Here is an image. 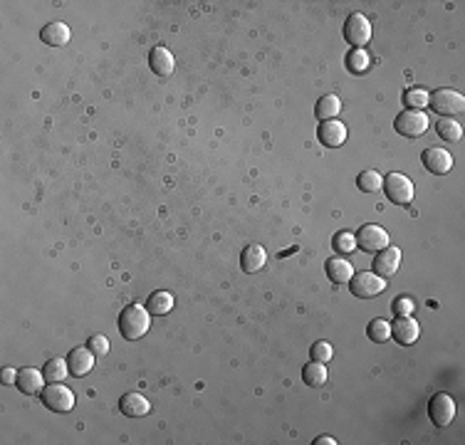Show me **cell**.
Instances as JSON below:
<instances>
[{
  "mask_svg": "<svg viewBox=\"0 0 465 445\" xmlns=\"http://www.w3.org/2000/svg\"><path fill=\"white\" fill-rule=\"evenodd\" d=\"M151 327V312L142 304H127L119 314V332L127 342H137Z\"/></svg>",
  "mask_w": 465,
  "mask_h": 445,
  "instance_id": "cell-1",
  "label": "cell"
},
{
  "mask_svg": "<svg viewBox=\"0 0 465 445\" xmlns=\"http://www.w3.org/2000/svg\"><path fill=\"white\" fill-rule=\"evenodd\" d=\"M428 107L433 109L436 114H441V117H456V114H461L465 109V97L461 92H456V89H436L433 94H428Z\"/></svg>",
  "mask_w": 465,
  "mask_h": 445,
  "instance_id": "cell-2",
  "label": "cell"
},
{
  "mask_svg": "<svg viewBox=\"0 0 465 445\" xmlns=\"http://www.w3.org/2000/svg\"><path fill=\"white\" fill-rule=\"evenodd\" d=\"M384 193H386V198L391 203H396V206H408V203H413V196H416V191H413V181L408 176H403V173H389L386 178H384L381 183Z\"/></svg>",
  "mask_w": 465,
  "mask_h": 445,
  "instance_id": "cell-3",
  "label": "cell"
},
{
  "mask_svg": "<svg viewBox=\"0 0 465 445\" xmlns=\"http://www.w3.org/2000/svg\"><path fill=\"white\" fill-rule=\"evenodd\" d=\"M428 124H431V119H428L426 112H418V109H403V112L396 117V122H394V129L406 139H418L428 132Z\"/></svg>",
  "mask_w": 465,
  "mask_h": 445,
  "instance_id": "cell-4",
  "label": "cell"
},
{
  "mask_svg": "<svg viewBox=\"0 0 465 445\" xmlns=\"http://www.w3.org/2000/svg\"><path fill=\"white\" fill-rule=\"evenodd\" d=\"M344 40L354 45V50H364V45L372 42V23L367 15L352 13L344 23Z\"/></svg>",
  "mask_w": 465,
  "mask_h": 445,
  "instance_id": "cell-5",
  "label": "cell"
},
{
  "mask_svg": "<svg viewBox=\"0 0 465 445\" xmlns=\"http://www.w3.org/2000/svg\"><path fill=\"white\" fill-rule=\"evenodd\" d=\"M40 396H42L45 406L54 413H69L74 408V393L64 383H47Z\"/></svg>",
  "mask_w": 465,
  "mask_h": 445,
  "instance_id": "cell-6",
  "label": "cell"
},
{
  "mask_svg": "<svg viewBox=\"0 0 465 445\" xmlns=\"http://www.w3.org/2000/svg\"><path fill=\"white\" fill-rule=\"evenodd\" d=\"M349 287H352V294L359 299H372V297H379V294L386 289V282H384V277H379V274L374 272H359L354 274L352 279H349Z\"/></svg>",
  "mask_w": 465,
  "mask_h": 445,
  "instance_id": "cell-7",
  "label": "cell"
},
{
  "mask_svg": "<svg viewBox=\"0 0 465 445\" xmlns=\"http://www.w3.org/2000/svg\"><path fill=\"white\" fill-rule=\"evenodd\" d=\"M428 416H431V423L438 428H448L456 418V401L448 393H436L428 403Z\"/></svg>",
  "mask_w": 465,
  "mask_h": 445,
  "instance_id": "cell-8",
  "label": "cell"
},
{
  "mask_svg": "<svg viewBox=\"0 0 465 445\" xmlns=\"http://www.w3.org/2000/svg\"><path fill=\"white\" fill-rule=\"evenodd\" d=\"M357 238V248L364 250V253H379V250L389 248V233L381 228V225H362L359 233L354 235Z\"/></svg>",
  "mask_w": 465,
  "mask_h": 445,
  "instance_id": "cell-9",
  "label": "cell"
},
{
  "mask_svg": "<svg viewBox=\"0 0 465 445\" xmlns=\"http://www.w3.org/2000/svg\"><path fill=\"white\" fill-rule=\"evenodd\" d=\"M398 265H401V250L389 245V248L379 250L377 258H374V274L379 277H394L398 272Z\"/></svg>",
  "mask_w": 465,
  "mask_h": 445,
  "instance_id": "cell-10",
  "label": "cell"
},
{
  "mask_svg": "<svg viewBox=\"0 0 465 445\" xmlns=\"http://www.w3.org/2000/svg\"><path fill=\"white\" fill-rule=\"evenodd\" d=\"M391 337L396 344H401V347H411V344L418 342V337H421V327H418L416 319L408 314V317H398L396 322H391Z\"/></svg>",
  "mask_w": 465,
  "mask_h": 445,
  "instance_id": "cell-11",
  "label": "cell"
},
{
  "mask_svg": "<svg viewBox=\"0 0 465 445\" xmlns=\"http://www.w3.org/2000/svg\"><path fill=\"white\" fill-rule=\"evenodd\" d=\"M347 137H349L347 127H344L339 119H329V122H322V124H319V129H317L319 144H322V146H327V149L342 146V144L347 141Z\"/></svg>",
  "mask_w": 465,
  "mask_h": 445,
  "instance_id": "cell-12",
  "label": "cell"
},
{
  "mask_svg": "<svg viewBox=\"0 0 465 445\" xmlns=\"http://www.w3.org/2000/svg\"><path fill=\"white\" fill-rule=\"evenodd\" d=\"M421 161H423V166L431 173H436V176H446L453 168V156L446 149H438V146L426 149V151L421 154Z\"/></svg>",
  "mask_w": 465,
  "mask_h": 445,
  "instance_id": "cell-13",
  "label": "cell"
},
{
  "mask_svg": "<svg viewBox=\"0 0 465 445\" xmlns=\"http://www.w3.org/2000/svg\"><path fill=\"white\" fill-rule=\"evenodd\" d=\"M94 362H97V357H94V352L89 347H77L69 352L67 357V364H69V374L72 376H87L89 371L94 369Z\"/></svg>",
  "mask_w": 465,
  "mask_h": 445,
  "instance_id": "cell-14",
  "label": "cell"
},
{
  "mask_svg": "<svg viewBox=\"0 0 465 445\" xmlns=\"http://www.w3.org/2000/svg\"><path fill=\"white\" fill-rule=\"evenodd\" d=\"M15 386L25 393V396H38V393L45 391L47 381H45V374L38 371V369H20L18 371V383Z\"/></svg>",
  "mask_w": 465,
  "mask_h": 445,
  "instance_id": "cell-15",
  "label": "cell"
},
{
  "mask_svg": "<svg viewBox=\"0 0 465 445\" xmlns=\"http://www.w3.org/2000/svg\"><path fill=\"white\" fill-rule=\"evenodd\" d=\"M119 411L127 418H142L151 413V401L142 396V393H124L122 401H119Z\"/></svg>",
  "mask_w": 465,
  "mask_h": 445,
  "instance_id": "cell-16",
  "label": "cell"
},
{
  "mask_svg": "<svg viewBox=\"0 0 465 445\" xmlns=\"http://www.w3.org/2000/svg\"><path fill=\"white\" fill-rule=\"evenodd\" d=\"M265 262H268V253H265V248L258 243L248 245V248L243 250V255H240V267L248 274L260 272V270L265 267Z\"/></svg>",
  "mask_w": 465,
  "mask_h": 445,
  "instance_id": "cell-17",
  "label": "cell"
},
{
  "mask_svg": "<svg viewBox=\"0 0 465 445\" xmlns=\"http://www.w3.org/2000/svg\"><path fill=\"white\" fill-rule=\"evenodd\" d=\"M69 37H72V30L64 23H50L40 30V40L50 47H62V45L69 42Z\"/></svg>",
  "mask_w": 465,
  "mask_h": 445,
  "instance_id": "cell-18",
  "label": "cell"
},
{
  "mask_svg": "<svg viewBox=\"0 0 465 445\" xmlns=\"http://www.w3.org/2000/svg\"><path fill=\"white\" fill-rule=\"evenodd\" d=\"M324 272H327V277L332 279L334 284H344L354 277L352 262L344 258H329L327 262H324Z\"/></svg>",
  "mask_w": 465,
  "mask_h": 445,
  "instance_id": "cell-19",
  "label": "cell"
},
{
  "mask_svg": "<svg viewBox=\"0 0 465 445\" xmlns=\"http://www.w3.org/2000/svg\"><path fill=\"white\" fill-rule=\"evenodd\" d=\"M149 64H151V69L159 77H168L176 69V59H173V54L166 47H154L151 54H149Z\"/></svg>",
  "mask_w": 465,
  "mask_h": 445,
  "instance_id": "cell-20",
  "label": "cell"
},
{
  "mask_svg": "<svg viewBox=\"0 0 465 445\" xmlns=\"http://www.w3.org/2000/svg\"><path fill=\"white\" fill-rule=\"evenodd\" d=\"M342 112V102L334 94H324L322 99L314 107V114H317L319 122H329V119H337V114Z\"/></svg>",
  "mask_w": 465,
  "mask_h": 445,
  "instance_id": "cell-21",
  "label": "cell"
},
{
  "mask_svg": "<svg viewBox=\"0 0 465 445\" xmlns=\"http://www.w3.org/2000/svg\"><path fill=\"white\" fill-rule=\"evenodd\" d=\"M147 309L154 314V317H163V314H168L173 309V294L159 289V292H154L151 297H149Z\"/></svg>",
  "mask_w": 465,
  "mask_h": 445,
  "instance_id": "cell-22",
  "label": "cell"
},
{
  "mask_svg": "<svg viewBox=\"0 0 465 445\" xmlns=\"http://www.w3.org/2000/svg\"><path fill=\"white\" fill-rule=\"evenodd\" d=\"M42 374H45V381L47 383H62L64 378H67V374H69L67 359H57V357L50 359V362L45 364Z\"/></svg>",
  "mask_w": 465,
  "mask_h": 445,
  "instance_id": "cell-23",
  "label": "cell"
},
{
  "mask_svg": "<svg viewBox=\"0 0 465 445\" xmlns=\"http://www.w3.org/2000/svg\"><path fill=\"white\" fill-rule=\"evenodd\" d=\"M436 132L443 141L456 144L463 139V124H458L456 119H451V117H443L441 122H436Z\"/></svg>",
  "mask_w": 465,
  "mask_h": 445,
  "instance_id": "cell-24",
  "label": "cell"
},
{
  "mask_svg": "<svg viewBox=\"0 0 465 445\" xmlns=\"http://www.w3.org/2000/svg\"><path fill=\"white\" fill-rule=\"evenodd\" d=\"M302 378L307 386H322V383L327 381V364L309 362L307 366L302 369Z\"/></svg>",
  "mask_w": 465,
  "mask_h": 445,
  "instance_id": "cell-25",
  "label": "cell"
},
{
  "mask_svg": "<svg viewBox=\"0 0 465 445\" xmlns=\"http://www.w3.org/2000/svg\"><path fill=\"white\" fill-rule=\"evenodd\" d=\"M372 67V57H369L367 50H352L347 54V69L354 74H364L367 69Z\"/></svg>",
  "mask_w": 465,
  "mask_h": 445,
  "instance_id": "cell-26",
  "label": "cell"
},
{
  "mask_svg": "<svg viewBox=\"0 0 465 445\" xmlns=\"http://www.w3.org/2000/svg\"><path fill=\"white\" fill-rule=\"evenodd\" d=\"M381 183H384V178L379 176V171H374V168L362 171L359 173V178H357L359 191H364V193H377L379 188H381Z\"/></svg>",
  "mask_w": 465,
  "mask_h": 445,
  "instance_id": "cell-27",
  "label": "cell"
},
{
  "mask_svg": "<svg viewBox=\"0 0 465 445\" xmlns=\"http://www.w3.org/2000/svg\"><path fill=\"white\" fill-rule=\"evenodd\" d=\"M367 334H369V339H372V342L384 344V342H389V339H391V324H389L386 319H374V322L367 327Z\"/></svg>",
  "mask_w": 465,
  "mask_h": 445,
  "instance_id": "cell-28",
  "label": "cell"
},
{
  "mask_svg": "<svg viewBox=\"0 0 465 445\" xmlns=\"http://www.w3.org/2000/svg\"><path fill=\"white\" fill-rule=\"evenodd\" d=\"M403 104H406V109H418V112H423V109L428 107V92L421 87L408 89V92L403 94Z\"/></svg>",
  "mask_w": 465,
  "mask_h": 445,
  "instance_id": "cell-29",
  "label": "cell"
},
{
  "mask_svg": "<svg viewBox=\"0 0 465 445\" xmlns=\"http://www.w3.org/2000/svg\"><path fill=\"white\" fill-rule=\"evenodd\" d=\"M332 357H334V349L329 342H317L309 349V359H312V362L327 364V362H332Z\"/></svg>",
  "mask_w": 465,
  "mask_h": 445,
  "instance_id": "cell-30",
  "label": "cell"
},
{
  "mask_svg": "<svg viewBox=\"0 0 465 445\" xmlns=\"http://www.w3.org/2000/svg\"><path fill=\"white\" fill-rule=\"evenodd\" d=\"M334 250L337 253H354L357 250V238H354L352 233H347V230H342V233L334 235Z\"/></svg>",
  "mask_w": 465,
  "mask_h": 445,
  "instance_id": "cell-31",
  "label": "cell"
},
{
  "mask_svg": "<svg viewBox=\"0 0 465 445\" xmlns=\"http://www.w3.org/2000/svg\"><path fill=\"white\" fill-rule=\"evenodd\" d=\"M87 347L92 349L94 352V357H107L109 354V339L104 337V334H92V337H89V342H87Z\"/></svg>",
  "mask_w": 465,
  "mask_h": 445,
  "instance_id": "cell-32",
  "label": "cell"
},
{
  "mask_svg": "<svg viewBox=\"0 0 465 445\" xmlns=\"http://www.w3.org/2000/svg\"><path fill=\"white\" fill-rule=\"evenodd\" d=\"M413 307H416V302H413L411 297H406V294H401V297L394 302V312H396L398 317H408V314H413Z\"/></svg>",
  "mask_w": 465,
  "mask_h": 445,
  "instance_id": "cell-33",
  "label": "cell"
},
{
  "mask_svg": "<svg viewBox=\"0 0 465 445\" xmlns=\"http://www.w3.org/2000/svg\"><path fill=\"white\" fill-rule=\"evenodd\" d=\"M0 381H3L5 386H13V383H18V374H15V369H3V374H0Z\"/></svg>",
  "mask_w": 465,
  "mask_h": 445,
  "instance_id": "cell-34",
  "label": "cell"
},
{
  "mask_svg": "<svg viewBox=\"0 0 465 445\" xmlns=\"http://www.w3.org/2000/svg\"><path fill=\"white\" fill-rule=\"evenodd\" d=\"M334 443H337V441H334L332 436H319L317 441H314V445H334Z\"/></svg>",
  "mask_w": 465,
  "mask_h": 445,
  "instance_id": "cell-35",
  "label": "cell"
}]
</instances>
